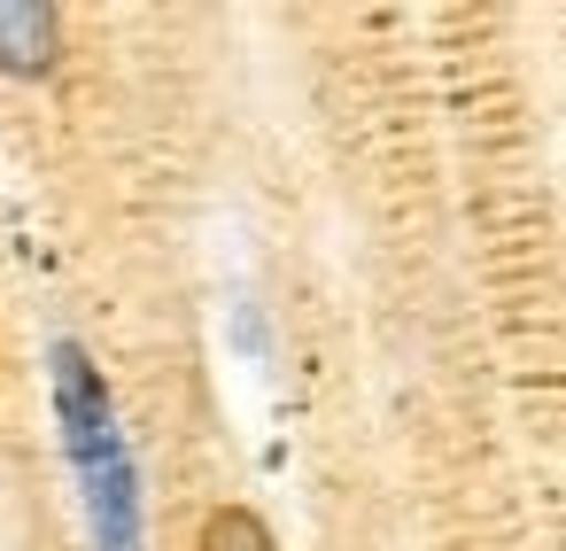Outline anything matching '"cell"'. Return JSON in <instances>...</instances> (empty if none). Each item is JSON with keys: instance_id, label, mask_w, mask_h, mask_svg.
Returning <instances> with one entry per match:
<instances>
[{"instance_id": "obj_1", "label": "cell", "mask_w": 566, "mask_h": 551, "mask_svg": "<svg viewBox=\"0 0 566 551\" xmlns=\"http://www.w3.org/2000/svg\"><path fill=\"white\" fill-rule=\"evenodd\" d=\"M55 365V419H63V450L86 481V520H94V551H140V474H133V450L117 435V404H109V381L102 365L78 350V342H55L48 350Z\"/></svg>"}, {"instance_id": "obj_3", "label": "cell", "mask_w": 566, "mask_h": 551, "mask_svg": "<svg viewBox=\"0 0 566 551\" xmlns=\"http://www.w3.org/2000/svg\"><path fill=\"white\" fill-rule=\"evenodd\" d=\"M202 551H280V543H272L264 512H249V505H218V512L202 520Z\"/></svg>"}, {"instance_id": "obj_2", "label": "cell", "mask_w": 566, "mask_h": 551, "mask_svg": "<svg viewBox=\"0 0 566 551\" xmlns=\"http://www.w3.org/2000/svg\"><path fill=\"white\" fill-rule=\"evenodd\" d=\"M55 48H63L55 9H40V0H0V71L40 79V71H55Z\"/></svg>"}]
</instances>
